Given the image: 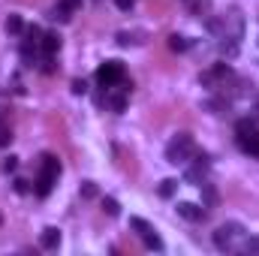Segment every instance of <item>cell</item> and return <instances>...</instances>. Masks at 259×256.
<instances>
[{"label":"cell","mask_w":259,"mask_h":256,"mask_svg":"<svg viewBox=\"0 0 259 256\" xmlns=\"http://www.w3.org/2000/svg\"><path fill=\"white\" fill-rule=\"evenodd\" d=\"M0 223H3V217H0Z\"/></svg>","instance_id":"cell-28"},{"label":"cell","mask_w":259,"mask_h":256,"mask_svg":"<svg viewBox=\"0 0 259 256\" xmlns=\"http://www.w3.org/2000/svg\"><path fill=\"white\" fill-rule=\"evenodd\" d=\"M169 49H172V52H187V49H190V39L181 36V33H172V36H169Z\"/></svg>","instance_id":"cell-12"},{"label":"cell","mask_w":259,"mask_h":256,"mask_svg":"<svg viewBox=\"0 0 259 256\" xmlns=\"http://www.w3.org/2000/svg\"><path fill=\"white\" fill-rule=\"evenodd\" d=\"M84 91H88V84H84L81 78H75V81H72V94H84Z\"/></svg>","instance_id":"cell-24"},{"label":"cell","mask_w":259,"mask_h":256,"mask_svg":"<svg viewBox=\"0 0 259 256\" xmlns=\"http://www.w3.org/2000/svg\"><path fill=\"white\" fill-rule=\"evenodd\" d=\"M187 3V9L193 12V15H205L208 9H211V0H184Z\"/></svg>","instance_id":"cell-14"},{"label":"cell","mask_w":259,"mask_h":256,"mask_svg":"<svg viewBox=\"0 0 259 256\" xmlns=\"http://www.w3.org/2000/svg\"><path fill=\"white\" fill-rule=\"evenodd\" d=\"M103 211H106L109 217H118V214H121V205H118V199L106 196V199H103Z\"/></svg>","instance_id":"cell-17"},{"label":"cell","mask_w":259,"mask_h":256,"mask_svg":"<svg viewBox=\"0 0 259 256\" xmlns=\"http://www.w3.org/2000/svg\"><path fill=\"white\" fill-rule=\"evenodd\" d=\"M42 55H49V58H55L58 55V49H61V36L58 33H42Z\"/></svg>","instance_id":"cell-10"},{"label":"cell","mask_w":259,"mask_h":256,"mask_svg":"<svg viewBox=\"0 0 259 256\" xmlns=\"http://www.w3.org/2000/svg\"><path fill=\"white\" fill-rule=\"evenodd\" d=\"M208 169H211V163H208V157L205 154H196V163L193 166H187V172H184V178L190 181V184H202L205 178H208Z\"/></svg>","instance_id":"cell-6"},{"label":"cell","mask_w":259,"mask_h":256,"mask_svg":"<svg viewBox=\"0 0 259 256\" xmlns=\"http://www.w3.org/2000/svg\"><path fill=\"white\" fill-rule=\"evenodd\" d=\"M244 238H247V232H244V226H241L238 220H226V223H220V226L214 229V247H217L220 253L238 250Z\"/></svg>","instance_id":"cell-1"},{"label":"cell","mask_w":259,"mask_h":256,"mask_svg":"<svg viewBox=\"0 0 259 256\" xmlns=\"http://www.w3.org/2000/svg\"><path fill=\"white\" fill-rule=\"evenodd\" d=\"M69 12H72L69 6H64V3H58V6L52 9V18H55V21H69Z\"/></svg>","instance_id":"cell-18"},{"label":"cell","mask_w":259,"mask_h":256,"mask_svg":"<svg viewBox=\"0 0 259 256\" xmlns=\"http://www.w3.org/2000/svg\"><path fill=\"white\" fill-rule=\"evenodd\" d=\"M238 148L250 157H259V130L247 133V136H238Z\"/></svg>","instance_id":"cell-8"},{"label":"cell","mask_w":259,"mask_h":256,"mask_svg":"<svg viewBox=\"0 0 259 256\" xmlns=\"http://www.w3.org/2000/svg\"><path fill=\"white\" fill-rule=\"evenodd\" d=\"M39 244H42L46 250H55V247L61 244V229H55V226L42 229V235H39Z\"/></svg>","instance_id":"cell-9"},{"label":"cell","mask_w":259,"mask_h":256,"mask_svg":"<svg viewBox=\"0 0 259 256\" xmlns=\"http://www.w3.org/2000/svg\"><path fill=\"white\" fill-rule=\"evenodd\" d=\"M175 211H178V217H184V220H190V223H202V220L208 217L196 202H178V205H175Z\"/></svg>","instance_id":"cell-7"},{"label":"cell","mask_w":259,"mask_h":256,"mask_svg":"<svg viewBox=\"0 0 259 256\" xmlns=\"http://www.w3.org/2000/svg\"><path fill=\"white\" fill-rule=\"evenodd\" d=\"M58 175H61V160L55 154H42V172L36 178V196H49L55 181H58Z\"/></svg>","instance_id":"cell-3"},{"label":"cell","mask_w":259,"mask_h":256,"mask_svg":"<svg viewBox=\"0 0 259 256\" xmlns=\"http://www.w3.org/2000/svg\"><path fill=\"white\" fill-rule=\"evenodd\" d=\"M15 190H18V193H27L30 187H27V181H24V178H18V181H15Z\"/></svg>","instance_id":"cell-25"},{"label":"cell","mask_w":259,"mask_h":256,"mask_svg":"<svg viewBox=\"0 0 259 256\" xmlns=\"http://www.w3.org/2000/svg\"><path fill=\"white\" fill-rule=\"evenodd\" d=\"M18 169V157H6L3 160V172H15Z\"/></svg>","instance_id":"cell-22"},{"label":"cell","mask_w":259,"mask_h":256,"mask_svg":"<svg viewBox=\"0 0 259 256\" xmlns=\"http://www.w3.org/2000/svg\"><path fill=\"white\" fill-rule=\"evenodd\" d=\"M9 142H12V133H9V130H6V124H0V145H3V148H6V145H9Z\"/></svg>","instance_id":"cell-23"},{"label":"cell","mask_w":259,"mask_h":256,"mask_svg":"<svg viewBox=\"0 0 259 256\" xmlns=\"http://www.w3.org/2000/svg\"><path fill=\"white\" fill-rule=\"evenodd\" d=\"M106 103H109L115 112H124V106H127V100H124L121 94H112V97H106Z\"/></svg>","instance_id":"cell-20"},{"label":"cell","mask_w":259,"mask_h":256,"mask_svg":"<svg viewBox=\"0 0 259 256\" xmlns=\"http://www.w3.org/2000/svg\"><path fill=\"white\" fill-rule=\"evenodd\" d=\"M142 241H145V247H148V250H163V241H160V235H157L154 229H151V232H145V235H142Z\"/></svg>","instance_id":"cell-15"},{"label":"cell","mask_w":259,"mask_h":256,"mask_svg":"<svg viewBox=\"0 0 259 256\" xmlns=\"http://www.w3.org/2000/svg\"><path fill=\"white\" fill-rule=\"evenodd\" d=\"M97 196V184L94 181H81V199H94Z\"/></svg>","instance_id":"cell-21"},{"label":"cell","mask_w":259,"mask_h":256,"mask_svg":"<svg viewBox=\"0 0 259 256\" xmlns=\"http://www.w3.org/2000/svg\"><path fill=\"white\" fill-rule=\"evenodd\" d=\"M21 30H24V21H21V15H9V18H6V33H9V36H18Z\"/></svg>","instance_id":"cell-11"},{"label":"cell","mask_w":259,"mask_h":256,"mask_svg":"<svg viewBox=\"0 0 259 256\" xmlns=\"http://www.w3.org/2000/svg\"><path fill=\"white\" fill-rule=\"evenodd\" d=\"M115 3H118V9H124V12L133 9V0H115Z\"/></svg>","instance_id":"cell-26"},{"label":"cell","mask_w":259,"mask_h":256,"mask_svg":"<svg viewBox=\"0 0 259 256\" xmlns=\"http://www.w3.org/2000/svg\"><path fill=\"white\" fill-rule=\"evenodd\" d=\"M241 250H244V253H259V235L244 238V241H241Z\"/></svg>","instance_id":"cell-19"},{"label":"cell","mask_w":259,"mask_h":256,"mask_svg":"<svg viewBox=\"0 0 259 256\" xmlns=\"http://www.w3.org/2000/svg\"><path fill=\"white\" fill-rule=\"evenodd\" d=\"M130 229H133V232H136V235L142 238V235H145V232H151L154 226H151L148 220H142V217H130Z\"/></svg>","instance_id":"cell-13"},{"label":"cell","mask_w":259,"mask_h":256,"mask_svg":"<svg viewBox=\"0 0 259 256\" xmlns=\"http://www.w3.org/2000/svg\"><path fill=\"white\" fill-rule=\"evenodd\" d=\"M61 3H64V6H69V9H75V6H78L81 0H61Z\"/></svg>","instance_id":"cell-27"},{"label":"cell","mask_w":259,"mask_h":256,"mask_svg":"<svg viewBox=\"0 0 259 256\" xmlns=\"http://www.w3.org/2000/svg\"><path fill=\"white\" fill-rule=\"evenodd\" d=\"M175 190H178V181H175V178L160 181V196H163V199H172V196H175Z\"/></svg>","instance_id":"cell-16"},{"label":"cell","mask_w":259,"mask_h":256,"mask_svg":"<svg viewBox=\"0 0 259 256\" xmlns=\"http://www.w3.org/2000/svg\"><path fill=\"white\" fill-rule=\"evenodd\" d=\"M193 154H196V145H193V136H190V133H178V136H172L169 145H166V160H169L172 166H187Z\"/></svg>","instance_id":"cell-2"},{"label":"cell","mask_w":259,"mask_h":256,"mask_svg":"<svg viewBox=\"0 0 259 256\" xmlns=\"http://www.w3.org/2000/svg\"><path fill=\"white\" fill-rule=\"evenodd\" d=\"M226 78H232V66L229 64H214L211 69H205V72L199 75V81H202L208 91H220V84H223Z\"/></svg>","instance_id":"cell-5"},{"label":"cell","mask_w":259,"mask_h":256,"mask_svg":"<svg viewBox=\"0 0 259 256\" xmlns=\"http://www.w3.org/2000/svg\"><path fill=\"white\" fill-rule=\"evenodd\" d=\"M121 81H124V64H121V61H106V64L97 69V84H100L103 91L118 88Z\"/></svg>","instance_id":"cell-4"}]
</instances>
